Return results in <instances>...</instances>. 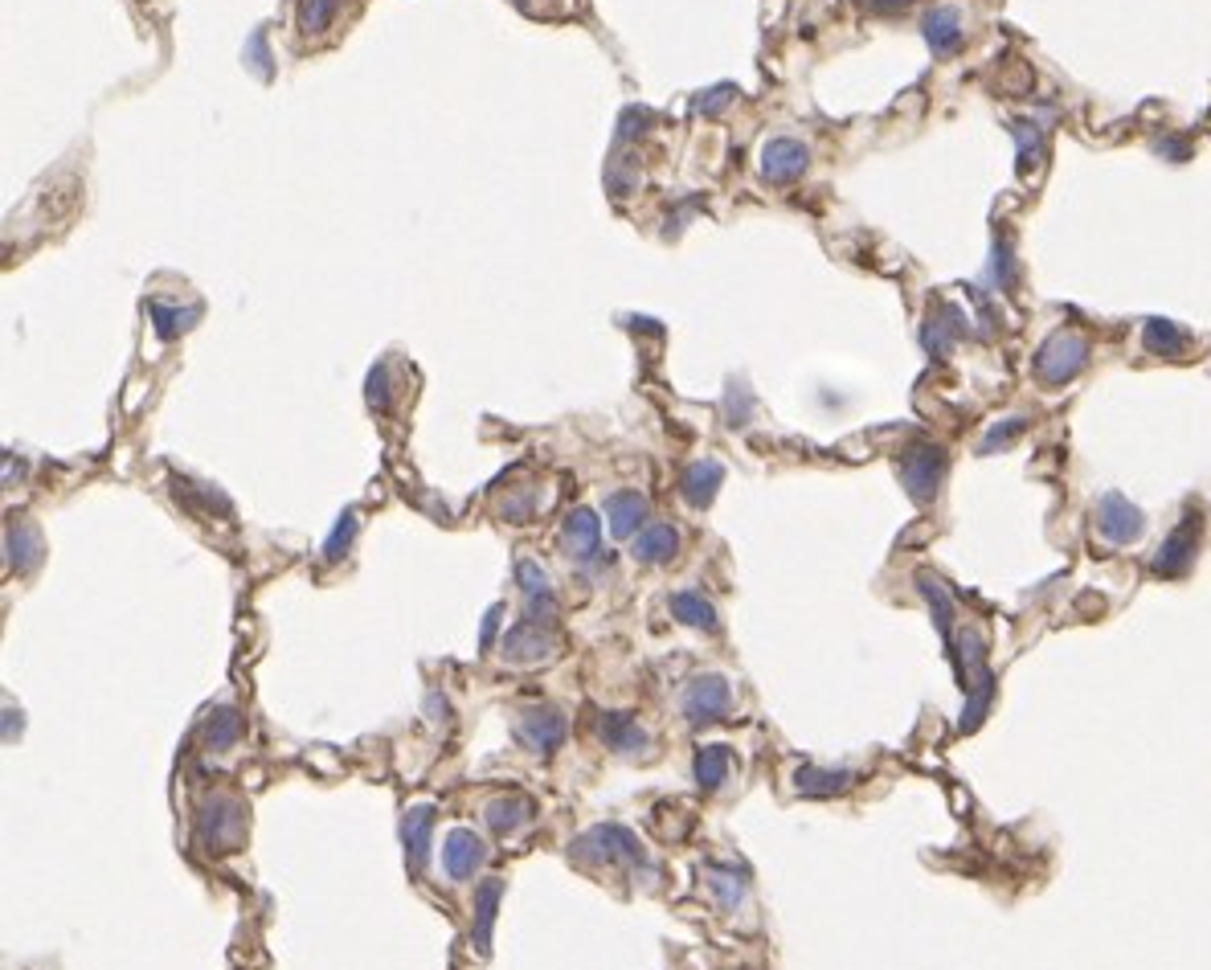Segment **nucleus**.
<instances>
[{
    "instance_id": "nucleus-38",
    "label": "nucleus",
    "mask_w": 1211,
    "mask_h": 970,
    "mask_svg": "<svg viewBox=\"0 0 1211 970\" xmlns=\"http://www.w3.org/2000/svg\"><path fill=\"white\" fill-rule=\"evenodd\" d=\"M242 58H246V66L255 70L258 79H270V74H275V66H270V50H267V29H255V33H250Z\"/></svg>"
},
{
    "instance_id": "nucleus-10",
    "label": "nucleus",
    "mask_w": 1211,
    "mask_h": 970,
    "mask_svg": "<svg viewBox=\"0 0 1211 970\" xmlns=\"http://www.w3.org/2000/svg\"><path fill=\"white\" fill-rule=\"evenodd\" d=\"M807 168H810V148L803 140L778 135V140H769L766 148H762V176H766L769 185H795Z\"/></svg>"
},
{
    "instance_id": "nucleus-20",
    "label": "nucleus",
    "mask_w": 1211,
    "mask_h": 970,
    "mask_svg": "<svg viewBox=\"0 0 1211 970\" xmlns=\"http://www.w3.org/2000/svg\"><path fill=\"white\" fill-rule=\"evenodd\" d=\"M675 553H680V533L663 520H651L631 545V557L639 566H667V561H675Z\"/></svg>"
},
{
    "instance_id": "nucleus-26",
    "label": "nucleus",
    "mask_w": 1211,
    "mask_h": 970,
    "mask_svg": "<svg viewBox=\"0 0 1211 970\" xmlns=\"http://www.w3.org/2000/svg\"><path fill=\"white\" fill-rule=\"evenodd\" d=\"M667 607H672V615L684 627H696V631H721V619H716V607L704 598L701 590H675L672 598H667Z\"/></svg>"
},
{
    "instance_id": "nucleus-2",
    "label": "nucleus",
    "mask_w": 1211,
    "mask_h": 970,
    "mask_svg": "<svg viewBox=\"0 0 1211 970\" xmlns=\"http://www.w3.org/2000/svg\"><path fill=\"white\" fill-rule=\"evenodd\" d=\"M1093 357V344L1080 332H1052L1044 344L1036 349V381L1039 385H1048V390H1056V385H1068V381H1077L1080 373H1085V364H1089Z\"/></svg>"
},
{
    "instance_id": "nucleus-44",
    "label": "nucleus",
    "mask_w": 1211,
    "mask_h": 970,
    "mask_svg": "<svg viewBox=\"0 0 1211 970\" xmlns=\"http://www.w3.org/2000/svg\"><path fill=\"white\" fill-rule=\"evenodd\" d=\"M1158 156L1171 164L1191 161V140H1162V144H1158Z\"/></svg>"
},
{
    "instance_id": "nucleus-29",
    "label": "nucleus",
    "mask_w": 1211,
    "mask_h": 970,
    "mask_svg": "<svg viewBox=\"0 0 1211 970\" xmlns=\"http://www.w3.org/2000/svg\"><path fill=\"white\" fill-rule=\"evenodd\" d=\"M1187 344H1191V337H1187L1179 323L1158 320V316L1142 323V349L1150 357H1179V352H1187Z\"/></svg>"
},
{
    "instance_id": "nucleus-37",
    "label": "nucleus",
    "mask_w": 1211,
    "mask_h": 970,
    "mask_svg": "<svg viewBox=\"0 0 1211 970\" xmlns=\"http://www.w3.org/2000/svg\"><path fill=\"white\" fill-rule=\"evenodd\" d=\"M991 696H995V680H991V675H983L979 684L970 688L966 713H962V729H974V725H979V721H983V713H986V704H991Z\"/></svg>"
},
{
    "instance_id": "nucleus-14",
    "label": "nucleus",
    "mask_w": 1211,
    "mask_h": 970,
    "mask_svg": "<svg viewBox=\"0 0 1211 970\" xmlns=\"http://www.w3.org/2000/svg\"><path fill=\"white\" fill-rule=\"evenodd\" d=\"M484 864H487V844L475 836L472 827H455L443 839V868L451 880H472Z\"/></svg>"
},
{
    "instance_id": "nucleus-47",
    "label": "nucleus",
    "mask_w": 1211,
    "mask_h": 970,
    "mask_svg": "<svg viewBox=\"0 0 1211 970\" xmlns=\"http://www.w3.org/2000/svg\"><path fill=\"white\" fill-rule=\"evenodd\" d=\"M516 4H525V0H516Z\"/></svg>"
},
{
    "instance_id": "nucleus-36",
    "label": "nucleus",
    "mask_w": 1211,
    "mask_h": 970,
    "mask_svg": "<svg viewBox=\"0 0 1211 970\" xmlns=\"http://www.w3.org/2000/svg\"><path fill=\"white\" fill-rule=\"evenodd\" d=\"M1023 431H1027V419H1023V414H1011V419H998L995 426L986 431V438H983V446H979V451H983V455H991V451H1003V446L1015 443V438H1019Z\"/></svg>"
},
{
    "instance_id": "nucleus-16",
    "label": "nucleus",
    "mask_w": 1211,
    "mask_h": 970,
    "mask_svg": "<svg viewBox=\"0 0 1211 970\" xmlns=\"http://www.w3.org/2000/svg\"><path fill=\"white\" fill-rule=\"evenodd\" d=\"M593 733H598V742H602L606 750H614V754L634 757L646 750V729L639 725L631 713H598Z\"/></svg>"
},
{
    "instance_id": "nucleus-35",
    "label": "nucleus",
    "mask_w": 1211,
    "mask_h": 970,
    "mask_svg": "<svg viewBox=\"0 0 1211 970\" xmlns=\"http://www.w3.org/2000/svg\"><path fill=\"white\" fill-rule=\"evenodd\" d=\"M733 99H737V86L733 82H716V86H708V91H701V95L692 99V111L704 115V120H716V115H725L733 107Z\"/></svg>"
},
{
    "instance_id": "nucleus-39",
    "label": "nucleus",
    "mask_w": 1211,
    "mask_h": 970,
    "mask_svg": "<svg viewBox=\"0 0 1211 970\" xmlns=\"http://www.w3.org/2000/svg\"><path fill=\"white\" fill-rule=\"evenodd\" d=\"M651 123H655V115L646 107H627L619 115V132H614V140H619V144H631V140H639V135L651 127Z\"/></svg>"
},
{
    "instance_id": "nucleus-27",
    "label": "nucleus",
    "mask_w": 1211,
    "mask_h": 970,
    "mask_svg": "<svg viewBox=\"0 0 1211 970\" xmlns=\"http://www.w3.org/2000/svg\"><path fill=\"white\" fill-rule=\"evenodd\" d=\"M917 590H921V598L929 602V610H933V622H938V631H942L945 647H950V643H954V602H950V590H945V581L938 578V574L921 569V574H917Z\"/></svg>"
},
{
    "instance_id": "nucleus-4",
    "label": "nucleus",
    "mask_w": 1211,
    "mask_h": 970,
    "mask_svg": "<svg viewBox=\"0 0 1211 970\" xmlns=\"http://www.w3.org/2000/svg\"><path fill=\"white\" fill-rule=\"evenodd\" d=\"M945 467H950V455H945L938 443L909 446L901 455V484H904V492H909V499H917V504H933L945 484Z\"/></svg>"
},
{
    "instance_id": "nucleus-28",
    "label": "nucleus",
    "mask_w": 1211,
    "mask_h": 970,
    "mask_svg": "<svg viewBox=\"0 0 1211 970\" xmlns=\"http://www.w3.org/2000/svg\"><path fill=\"white\" fill-rule=\"evenodd\" d=\"M242 733H246V721H242L238 709H217V713L205 716V729H201L205 745H209L214 754L234 750V745L242 742Z\"/></svg>"
},
{
    "instance_id": "nucleus-46",
    "label": "nucleus",
    "mask_w": 1211,
    "mask_h": 970,
    "mask_svg": "<svg viewBox=\"0 0 1211 970\" xmlns=\"http://www.w3.org/2000/svg\"><path fill=\"white\" fill-rule=\"evenodd\" d=\"M863 9H872V13H897V9H904L909 0H860Z\"/></svg>"
},
{
    "instance_id": "nucleus-6",
    "label": "nucleus",
    "mask_w": 1211,
    "mask_h": 970,
    "mask_svg": "<svg viewBox=\"0 0 1211 970\" xmlns=\"http://www.w3.org/2000/svg\"><path fill=\"white\" fill-rule=\"evenodd\" d=\"M569 737V721L561 709L552 704H528L516 713V742L525 745L528 754H552L561 750Z\"/></svg>"
},
{
    "instance_id": "nucleus-22",
    "label": "nucleus",
    "mask_w": 1211,
    "mask_h": 970,
    "mask_svg": "<svg viewBox=\"0 0 1211 970\" xmlns=\"http://www.w3.org/2000/svg\"><path fill=\"white\" fill-rule=\"evenodd\" d=\"M532 811H537V807H532V798H525V795H499V798H491V803L484 807V819H487V827H491V832H496L499 839H508V836H516L520 827H528V823H532Z\"/></svg>"
},
{
    "instance_id": "nucleus-1",
    "label": "nucleus",
    "mask_w": 1211,
    "mask_h": 970,
    "mask_svg": "<svg viewBox=\"0 0 1211 970\" xmlns=\"http://www.w3.org/2000/svg\"><path fill=\"white\" fill-rule=\"evenodd\" d=\"M569 856L581 864H593V868H619V864H627L631 873H646V876L655 873L646 848L639 844V836L627 832V827H619V823H598L590 832H581V836L569 844Z\"/></svg>"
},
{
    "instance_id": "nucleus-5",
    "label": "nucleus",
    "mask_w": 1211,
    "mask_h": 970,
    "mask_svg": "<svg viewBox=\"0 0 1211 970\" xmlns=\"http://www.w3.org/2000/svg\"><path fill=\"white\" fill-rule=\"evenodd\" d=\"M557 651H561V639H557L545 622H532V619L508 627L504 639H499V656H504V663H511V668H537V663H549V660H557Z\"/></svg>"
},
{
    "instance_id": "nucleus-8",
    "label": "nucleus",
    "mask_w": 1211,
    "mask_h": 970,
    "mask_svg": "<svg viewBox=\"0 0 1211 970\" xmlns=\"http://www.w3.org/2000/svg\"><path fill=\"white\" fill-rule=\"evenodd\" d=\"M1093 525H1097V537H1101L1105 545H1134V540L1142 537L1146 516L1138 513L1121 492H1105V496L1097 499Z\"/></svg>"
},
{
    "instance_id": "nucleus-3",
    "label": "nucleus",
    "mask_w": 1211,
    "mask_h": 970,
    "mask_svg": "<svg viewBox=\"0 0 1211 970\" xmlns=\"http://www.w3.org/2000/svg\"><path fill=\"white\" fill-rule=\"evenodd\" d=\"M246 836V807L242 798L226 795L217 791L197 807V839H201L209 852H229L238 848Z\"/></svg>"
},
{
    "instance_id": "nucleus-33",
    "label": "nucleus",
    "mask_w": 1211,
    "mask_h": 970,
    "mask_svg": "<svg viewBox=\"0 0 1211 970\" xmlns=\"http://www.w3.org/2000/svg\"><path fill=\"white\" fill-rule=\"evenodd\" d=\"M340 4H344V0H299V29H303L308 38L323 33V29L337 21Z\"/></svg>"
},
{
    "instance_id": "nucleus-15",
    "label": "nucleus",
    "mask_w": 1211,
    "mask_h": 970,
    "mask_svg": "<svg viewBox=\"0 0 1211 970\" xmlns=\"http://www.w3.org/2000/svg\"><path fill=\"white\" fill-rule=\"evenodd\" d=\"M921 38L938 58H954L966 41V29H962V13L954 4H933L925 17H921Z\"/></svg>"
},
{
    "instance_id": "nucleus-42",
    "label": "nucleus",
    "mask_w": 1211,
    "mask_h": 970,
    "mask_svg": "<svg viewBox=\"0 0 1211 970\" xmlns=\"http://www.w3.org/2000/svg\"><path fill=\"white\" fill-rule=\"evenodd\" d=\"M532 508H537V496H532V492H525V496L499 499V516H504V520H511V525H528V520H532Z\"/></svg>"
},
{
    "instance_id": "nucleus-25",
    "label": "nucleus",
    "mask_w": 1211,
    "mask_h": 970,
    "mask_svg": "<svg viewBox=\"0 0 1211 970\" xmlns=\"http://www.w3.org/2000/svg\"><path fill=\"white\" fill-rule=\"evenodd\" d=\"M704 880H708V889H713L716 905L721 909H741L745 905V897H749V876L741 873V868H728V864H708L704 868Z\"/></svg>"
},
{
    "instance_id": "nucleus-17",
    "label": "nucleus",
    "mask_w": 1211,
    "mask_h": 970,
    "mask_svg": "<svg viewBox=\"0 0 1211 970\" xmlns=\"http://www.w3.org/2000/svg\"><path fill=\"white\" fill-rule=\"evenodd\" d=\"M721 484H725V467H721L716 458H696V463H687L684 475H680V496H684V504H692V508H708L716 499V492H721Z\"/></svg>"
},
{
    "instance_id": "nucleus-7",
    "label": "nucleus",
    "mask_w": 1211,
    "mask_h": 970,
    "mask_svg": "<svg viewBox=\"0 0 1211 970\" xmlns=\"http://www.w3.org/2000/svg\"><path fill=\"white\" fill-rule=\"evenodd\" d=\"M680 709H684V716L692 725H713V721H721L733 709V688H728L725 675L716 672L696 675V680H687Z\"/></svg>"
},
{
    "instance_id": "nucleus-24",
    "label": "nucleus",
    "mask_w": 1211,
    "mask_h": 970,
    "mask_svg": "<svg viewBox=\"0 0 1211 970\" xmlns=\"http://www.w3.org/2000/svg\"><path fill=\"white\" fill-rule=\"evenodd\" d=\"M966 332V320H962V311L950 308V303H942V308L933 311L925 320V328H921V344H925L933 357H945V352L954 349V340Z\"/></svg>"
},
{
    "instance_id": "nucleus-40",
    "label": "nucleus",
    "mask_w": 1211,
    "mask_h": 970,
    "mask_svg": "<svg viewBox=\"0 0 1211 970\" xmlns=\"http://www.w3.org/2000/svg\"><path fill=\"white\" fill-rule=\"evenodd\" d=\"M991 279H995L998 287L1015 283V250H1011V242H1003V238L991 246Z\"/></svg>"
},
{
    "instance_id": "nucleus-21",
    "label": "nucleus",
    "mask_w": 1211,
    "mask_h": 970,
    "mask_svg": "<svg viewBox=\"0 0 1211 970\" xmlns=\"http://www.w3.org/2000/svg\"><path fill=\"white\" fill-rule=\"evenodd\" d=\"M4 561L17 574H29V569L41 566V537L29 520H9L4 525Z\"/></svg>"
},
{
    "instance_id": "nucleus-41",
    "label": "nucleus",
    "mask_w": 1211,
    "mask_h": 970,
    "mask_svg": "<svg viewBox=\"0 0 1211 970\" xmlns=\"http://www.w3.org/2000/svg\"><path fill=\"white\" fill-rule=\"evenodd\" d=\"M364 402L373 405L377 414L390 410V369H385V364H377V369L369 373V381H364Z\"/></svg>"
},
{
    "instance_id": "nucleus-31",
    "label": "nucleus",
    "mask_w": 1211,
    "mask_h": 970,
    "mask_svg": "<svg viewBox=\"0 0 1211 970\" xmlns=\"http://www.w3.org/2000/svg\"><path fill=\"white\" fill-rule=\"evenodd\" d=\"M1011 140H1015V168L1023 176L1036 173L1039 161H1044V127H1036L1032 120H1015L1011 123Z\"/></svg>"
},
{
    "instance_id": "nucleus-19",
    "label": "nucleus",
    "mask_w": 1211,
    "mask_h": 970,
    "mask_svg": "<svg viewBox=\"0 0 1211 970\" xmlns=\"http://www.w3.org/2000/svg\"><path fill=\"white\" fill-rule=\"evenodd\" d=\"M499 901H504V880L499 876H487L484 885L475 889V917H472V946L479 950V954H487L491 950V930H496V914H499Z\"/></svg>"
},
{
    "instance_id": "nucleus-23",
    "label": "nucleus",
    "mask_w": 1211,
    "mask_h": 970,
    "mask_svg": "<svg viewBox=\"0 0 1211 970\" xmlns=\"http://www.w3.org/2000/svg\"><path fill=\"white\" fill-rule=\"evenodd\" d=\"M856 786L851 770H827V766H798L795 770V791L803 798H835Z\"/></svg>"
},
{
    "instance_id": "nucleus-45",
    "label": "nucleus",
    "mask_w": 1211,
    "mask_h": 970,
    "mask_svg": "<svg viewBox=\"0 0 1211 970\" xmlns=\"http://www.w3.org/2000/svg\"><path fill=\"white\" fill-rule=\"evenodd\" d=\"M499 619H504V607H491V610H487V619H484V634H479V647H491V643H496Z\"/></svg>"
},
{
    "instance_id": "nucleus-12",
    "label": "nucleus",
    "mask_w": 1211,
    "mask_h": 970,
    "mask_svg": "<svg viewBox=\"0 0 1211 970\" xmlns=\"http://www.w3.org/2000/svg\"><path fill=\"white\" fill-rule=\"evenodd\" d=\"M1199 533H1203L1199 516H1187L1183 525H1179L1171 533V537L1162 540V549L1155 553V574H1162V578H1183L1187 569L1196 566Z\"/></svg>"
},
{
    "instance_id": "nucleus-43",
    "label": "nucleus",
    "mask_w": 1211,
    "mask_h": 970,
    "mask_svg": "<svg viewBox=\"0 0 1211 970\" xmlns=\"http://www.w3.org/2000/svg\"><path fill=\"white\" fill-rule=\"evenodd\" d=\"M749 405H754V402H749V393L741 390V385H733V390H728V398H725L728 422H733V426H745V419H749Z\"/></svg>"
},
{
    "instance_id": "nucleus-11",
    "label": "nucleus",
    "mask_w": 1211,
    "mask_h": 970,
    "mask_svg": "<svg viewBox=\"0 0 1211 970\" xmlns=\"http://www.w3.org/2000/svg\"><path fill=\"white\" fill-rule=\"evenodd\" d=\"M516 586L525 594V619L549 627V622L557 619V610H561L557 607V594H552L549 574H545L532 557H520V561H516Z\"/></svg>"
},
{
    "instance_id": "nucleus-30",
    "label": "nucleus",
    "mask_w": 1211,
    "mask_h": 970,
    "mask_svg": "<svg viewBox=\"0 0 1211 970\" xmlns=\"http://www.w3.org/2000/svg\"><path fill=\"white\" fill-rule=\"evenodd\" d=\"M728 770H733V754L728 745H701L696 750V762H692V774L701 782V791H721L728 782Z\"/></svg>"
},
{
    "instance_id": "nucleus-34",
    "label": "nucleus",
    "mask_w": 1211,
    "mask_h": 970,
    "mask_svg": "<svg viewBox=\"0 0 1211 970\" xmlns=\"http://www.w3.org/2000/svg\"><path fill=\"white\" fill-rule=\"evenodd\" d=\"M356 528H361V516H356V508H344L337 520V528H332V537L323 540V561H340L344 553H349L352 537H356Z\"/></svg>"
},
{
    "instance_id": "nucleus-13",
    "label": "nucleus",
    "mask_w": 1211,
    "mask_h": 970,
    "mask_svg": "<svg viewBox=\"0 0 1211 970\" xmlns=\"http://www.w3.org/2000/svg\"><path fill=\"white\" fill-rule=\"evenodd\" d=\"M434 823H438V811L431 803L422 807H410L402 819V844H405V868L414 876L426 873L431 864V836H434Z\"/></svg>"
},
{
    "instance_id": "nucleus-18",
    "label": "nucleus",
    "mask_w": 1211,
    "mask_h": 970,
    "mask_svg": "<svg viewBox=\"0 0 1211 970\" xmlns=\"http://www.w3.org/2000/svg\"><path fill=\"white\" fill-rule=\"evenodd\" d=\"M606 520H610V533L619 540L639 537L646 528V496L643 492H610L606 496Z\"/></svg>"
},
{
    "instance_id": "nucleus-32",
    "label": "nucleus",
    "mask_w": 1211,
    "mask_h": 970,
    "mask_svg": "<svg viewBox=\"0 0 1211 970\" xmlns=\"http://www.w3.org/2000/svg\"><path fill=\"white\" fill-rule=\"evenodd\" d=\"M152 323H156V337L161 340H176L180 332H189L193 323L201 320V308H168V303H152L148 308Z\"/></svg>"
},
{
    "instance_id": "nucleus-9",
    "label": "nucleus",
    "mask_w": 1211,
    "mask_h": 970,
    "mask_svg": "<svg viewBox=\"0 0 1211 970\" xmlns=\"http://www.w3.org/2000/svg\"><path fill=\"white\" fill-rule=\"evenodd\" d=\"M561 545L573 557V566L593 569L602 566V520L590 513V508H573L566 516V528H561Z\"/></svg>"
}]
</instances>
